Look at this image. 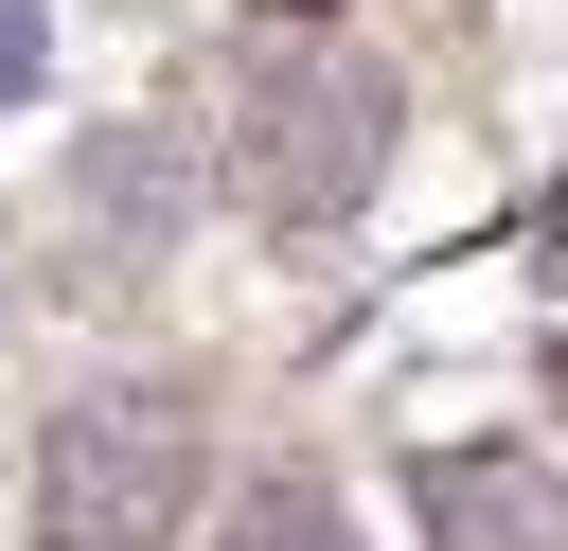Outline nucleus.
Listing matches in <instances>:
<instances>
[{"label":"nucleus","instance_id":"nucleus-1","mask_svg":"<svg viewBox=\"0 0 568 551\" xmlns=\"http://www.w3.org/2000/svg\"><path fill=\"white\" fill-rule=\"evenodd\" d=\"M373 160H390V71L337 53L320 18H284V36L248 53V196H266L284 231H320V213L373 196Z\"/></svg>","mask_w":568,"mask_h":551},{"label":"nucleus","instance_id":"nucleus-2","mask_svg":"<svg viewBox=\"0 0 568 551\" xmlns=\"http://www.w3.org/2000/svg\"><path fill=\"white\" fill-rule=\"evenodd\" d=\"M36 515H53V551H160L195 515V409L178 391H71L36 444Z\"/></svg>","mask_w":568,"mask_h":551},{"label":"nucleus","instance_id":"nucleus-3","mask_svg":"<svg viewBox=\"0 0 568 551\" xmlns=\"http://www.w3.org/2000/svg\"><path fill=\"white\" fill-rule=\"evenodd\" d=\"M408 515H426V551H568V462H532V444H426Z\"/></svg>","mask_w":568,"mask_h":551},{"label":"nucleus","instance_id":"nucleus-4","mask_svg":"<svg viewBox=\"0 0 568 551\" xmlns=\"http://www.w3.org/2000/svg\"><path fill=\"white\" fill-rule=\"evenodd\" d=\"M248 551H355V533H337V498H302V480H266V498H248Z\"/></svg>","mask_w":568,"mask_h":551},{"label":"nucleus","instance_id":"nucleus-5","mask_svg":"<svg viewBox=\"0 0 568 551\" xmlns=\"http://www.w3.org/2000/svg\"><path fill=\"white\" fill-rule=\"evenodd\" d=\"M36 71H53V36H36V0H0V107H18Z\"/></svg>","mask_w":568,"mask_h":551}]
</instances>
